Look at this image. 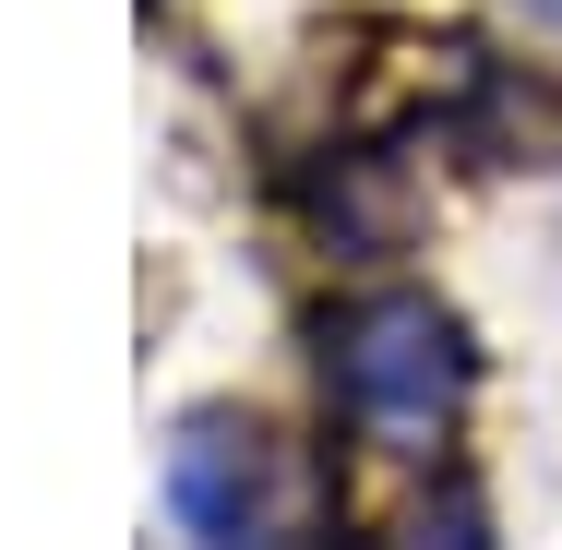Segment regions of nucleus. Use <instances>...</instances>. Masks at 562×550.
I'll list each match as a JSON object with an SVG mask.
<instances>
[{"mask_svg":"<svg viewBox=\"0 0 562 550\" xmlns=\"http://www.w3.org/2000/svg\"><path fill=\"white\" fill-rule=\"evenodd\" d=\"M168 515L192 539H251L263 527V431L251 419H192L168 442Z\"/></svg>","mask_w":562,"mask_h":550,"instance_id":"obj_2","label":"nucleus"},{"mask_svg":"<svg viewBox=\"0 0 562 550\" xmlns=\"http://www.w3.org/2000/svg\"><path fill=\"white\" fill-rule=\"evenodd\" d=\"M467 335H454L443 300H359L336 324V395L371 419V431H407V442H431L467 407Z\"/></svg>","mask_w":562,"mask_h":550,"instance_id":"obj_1","label":"nucleus"}]
</instances>
